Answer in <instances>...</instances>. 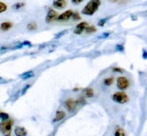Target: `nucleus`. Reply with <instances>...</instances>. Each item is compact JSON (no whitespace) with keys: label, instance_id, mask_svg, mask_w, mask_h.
I'll use <instances>...</instances> for the list:
<instances>
[{"label":"nucleus","instance_id":"obj_8","mask_svg":"<svg viewBox=\"0 0 147 136\" xmlns=\"http://www.w3.org/2000/svg\"><path fill=\"white\" fill-rule=\"evenodd\" d=\"M74 11L72 10H67L64 11L61 15H59L57 17V21H67L70 18H72Z\"/></svg>","mask_w":147,"mask_h":136},{"label":"nucleus","instance_id":"obj_17","mask_svg":"<svg viewBox=\"0 0 147 136\" xmlns=\"http://www.w3.org/2000/svg\"><path fill=\"white\" fill-rule=\"evenodd\" d=\"M114 81H115V78L114 77H109V78H105L103 81V83L106 86H110L112 84L114 83Z\"/></svg>","mask_w":147,"mask_h":136},{"label":"nucleus","instance_id":"obj_14","mask_svg":"<svg viewBox=\"0 0 147 136\" xmlns=\"http://www.w3.org/2000/svg\"><path fill=\"white\" fill-rule=\"evenodd\" d=\"M34 76V73L33 71H27V72H25V73L21 74V78L23 80H27V79L33 78Z\"/></svg>","mask_w":147,"mask_h":136},{"label":"nucleus","instance_id":"obj_27","mask_svg":"<svg viewBox=\"0 0 147 136\" xmlns=\"http://www.w3.org/2000/svg\"><path fill=\"white\" fill-rule=\"evenodd\" d=\"M116 50H118V51H119V52H123V47L122 46V45H117L116 46Z\"/></svg>","mask_w":147,"mask_h":136},{"label":"nucleus","instance_id":"obj_13","mask_svg":"<svg viewBox=\"0 0 147 136\" xmlns=\"http://www.w3.org/2000/svg\"><path fill=\"white\" fill-rule=\"evenodd\" d=\"M12 27V24L11 22L8 21H6V22H3L0 25V29L3 30V31H7L9 30Z\"/></svg>","mask_w":147,"mask_h":136},{"label":"nucleus","instance_id":"obj_31","mask_svg":"<svg viewBox=\"0 0 147 136\" xmlns=\"http://www.w3.org/2000/svg\"><path fill=\"white\" fill-rule=\"evenodd\" d=\"M109 35H110V33H104V34H102V35H101V37H102L103 38H105L108 37Z\"/></svg>","mask_w":147,"mask_h":136},{"label":"nucleus","instance_id":"obj_3","mask_svg":"<svg viewBox=\"0 0 147 136\" xmlns=\"http://www.w3.org/2000/svg\"><path fill=\"white\" fill-rule=\"evenodd\" d=\"M112 99L117 104L123 105L128 101V96L124 91H118L113 94Z\"/></svg>","mask_w":147,"mask_h":136},{"label":"nucleus","instance_id":"obj_23","mask_svg":"<svg viewBox=\"0 0 147 136\" xmlns=\"http://www.w3.org/2000/svg\"><path fill=\"white\" fill-rule=\"evenodd\" d=\"M76 101V104H77V105H84V103H85V100H84V97H80V98H79L77 100H75Z\"/></svg>","mask_w":147,"mask_h":136},{"label":"nucleus","instance_id":"obj_9","mask_svg":"<svg viewBox=\"0 0 147 136\" xmlns=\"http://www.w3.org/2000/svg\"><path fill=\"white\" fill-rule=\"evenodd\" d=\"M67 5L66 0H53V6L57 9H63Z\"/></svg>","mask_w":147,"mask_h":136},{"label":"nucleus","instance_id":"obj_30","mask_svg":"<svg viewBox=\"0 0 147 136\" xmlns=\"http://www.w3.org/2000/svg\"><path fill=\"white\" fill-rule=\"evenodd\" d=\"M112 3H117V2H126L127 0H109Z\"/></svg>","mask_w":147,"mask_h":136},{"label":"nucleus","instance_id":"obj_25","mask_svg":"<svg viewBox=\"0 0 147 136\" xmlns=\"http://www.w3.org/2000/svg\"><path fill=\"white\" fill-rule=\"evenodd\" d=\"M113 71L115 72V73H123V70L121 68H119V67H115V68H113Z\"/></svg>","mask_w":147,"mask_h":136},{"label":"nucleus","instance_id":"obj_22","mask_svg":"<svg viewBox=\"0 0 147 136\" xmlns=\"http://www.w3.org/2000/svg\"><path fill=\"white\" fill-rule=\"evenodd\" d=\"M72 18H73V20H74V21H79V20L81 19V16L79 15V12H74Z\"/></svg>","mask_w":147,"mask_h":136},{"label":"nucleus","instance_id":"obj_29","mask_svg":"<svg viewBox=\"0 0 147 136\" xmlns=\"http://www.w3.org/2000/svg\"><path fill=\"white\" fill-rule=\"evenodd\" d=\"M142 57L144 58V59H146L147 58V52L146 50H144L143 51V53H142Z\"/></svg>","mask_w":147,"mask_h":136},{"label":"nucleus","instance_id":"obj_4","mask_svg":"<svg viewBox=\"0 0 147 136\" xmlns=\"http://www.w3.org/2000/svg\"><path fill=\"white\" fill-rule=\"evenodd\" d=\"M130 82L126 77H119L117 78V87L121 90H124L128 88Z\"/></svg>","mask_w":147,"mask_h":136},{"label":"nucleus","instance_id":"obj_26","mask_svg":"<svg viewBox=\"0 0 147 136\" xmlns=\"http://www.w3.org/2000/svg\"><path fill=\"white\" fill-rule=\"evenodd\" d=\"M84 1V0H71V2H72L73 4H79V3H83Z\"/></svg>","mask_w":147,"mask_h":136},{"label":"nucleus","instance_id":"obj_18","mask_svg":"<svg viewBox=\"0 0 147 136\" xmlns=\"http://www.w3.org/2000/svg\"><path fill=\"white\" fill-rule=\"evenodd\" d=\"M85 32L87 33H93L95 32H96V28L93 25H88L85 29Z\"/></svg>","mask_w":147,"mask_h":136},{"label":"nucleus","instance_id":"obj_15","mask_svg":"<svg viewBox=\"0 0 147 136\" xmlns=\"http://www.w3.org/2000/svg\"><path fill=\"white\" fill-rule=\"evenodd\" d=\"M37 28H38V25H37V23L35 21H31L27 25V29L30 31H35Z\"/></svg>","mask_w":147,"mask_h":136},{"label":"nucleus","instance_id":"obj_16","mask_svg":"<svg viewBox=\"0 0 147 136\" xmlns=\"http://www.w3.org/2000/svg\"><path fill=\"white\" fill-rule=\"evenodd\" d=\"M115 136H126L125 131L121 127H116L115 131Z\"/></svg>","mask_w":147,"mask_h":136},{"label":"nucleus","instance_id":"obj_5","mask_svg":"<svg viewBox=\"0 0 147 136\" xmlns=\"http://www.w3.org/2000/svg\"><path fill=\"white\" fill-rule=\"evenodd\" d=\"M57 12L55 10H53V9H50L47 11V16H46V18H45V21L47 24H51V23H53L55 21H57Z\"/></svg>","mask_w":147,"mask_h":136},{"label":"nucleus","instance_id":"obj_19","mask_svg":"<svg viewBox=\"0 0 147 136\" xmlns=\"http://www.w3.org/2000/svg\"><path fill=\"white\" fill-rule=\"evenodd\" d=\"M0 119H2L3 121H6L9 119V115L4 113V112H0Z\"/></svg>","mask_w":147,"mask_h":136},{"label":"nucleus","instance_id":"obj_10","mask_svg":"<svg viewBox=\"0 0 147 136\" xmlns=\"http://www.w3.org/2000/svg\"><path fill=\"white\" fill-rule=\"evenodd\" d=\"M14 134L16 136H26L27 131L24 127L16 126V128L14 129Z\"/></svg>","mask_w":147,"mask_h":136},{"label":"nucleus","instance_id":"obj_12","mask_svg":"<svg viewBox=\"0 0 147 136\" xmlns=\"http://www.w3.org/2000/svg\"><path fill=\"white\" fill-rule=\"evenodd\" d=\"M65 113L64 111H61V110H59L56 113V115H55V117H54V120L53 121H61L62 119L65 118Z\"/></svg>","mask_w":147,"mask_h":136},{"label":"nucleus","instance_id":"obj_28","mask_svg":"<svg viewBox=\"0 0 147 136\" xmlns=\"http://www.w3.org/2000/svg\"><path fill=\"white\" fill-rule=\"evenodd\" d=\"M30 87V85H29V84L26 85V86L23 88V90H22V94H24V93H25V92H26V91L27 90L29 89Z\"/></svg>","mask_w":147,"mask_h":136},{"label":"nucleus","instance_id":"obj_2","mask_svg":"<svg viewBox=\"0 0 147 136\" xmlns=\"http://www.w3.org/2000/svg\"><path fill=\"white\" fill-rule=\"evenodd\" d=\"M12 126H13L12 120L8 119L6 121H2V122L0 123V131L3 135V136H11Z\"/></svg>","mask_w":147,"mask_h":136},{"label":"nucleus","instance_id":"obj_6","mask_svg":"<svg viewBox=\"0 0 147 136\" xmlns=\"http://www.w3.org/2000/svg\"><path fill=\"white\" fill-rule=\"evenodd\" d=\"M64 105H65V108L68 111H69V112H74V110L76 109V108H77L76 101L74 99H70V98H69V99H67L65 101Z\"/></svg>","mask_w":147,"mask_h":136},{"label":"nucleus","instance_id":"obj_11","mask_svg":"<svg viewBox=\"0 0 147 136\" xmlns=\"http://www.w3.org/2000/svg\"><path fill=\"white\" fill-rule=\"evenodd\" d=\"M83 95L85 98H92L94 96V90L91 87H86L83 90Z\"/></svg>","mask_w":147,"mask_h":136},{"label":"nucleus","instance_id":"obj_1","mask_svg":"<svg viewBox=\"0 0 147 136\" xmlns=\"http://www.w3.org/2000/svg\"><path fill=\"white\" fill-rule=\"evenodd\" d=\"M100 6V0H90L85 5L82 13L85 16H92L97 11Z\"/></svg>","mask_w":147,"mask_h":136},{"label":"nucleus","instance_id":"obj_24","mask_svg":"<svg viewBox=\"0 0 147 136\" xmlns=\"http://www.w3.org/2000/svg\"><path fill=\"white\" fill-rule=\"evenodd\" d=\"M106 21H107V19L105 18V19H101V20H100L99 21V22H98V25L100 27L104 26L105 24V22H106Z\"/></svg>","mask_w":147,"mask_h":136},{"label":"nucleus","instance_id":"obj_20","mask_svg":"<svg viewBox=\"0 0 147 136\" xmlns=\"http://www.w3.org/2000/svg\"><path fill=\"white\" fill-rule=\"evenodd\" d=\"M24 6H25V3H15V4L13 5L12 7H13L15 10H20L21 8L24 7Z\"/></svg>","mask_w":147,"mask_h":136},{"label":"nucleus","instance_id":"obj_7","mask_svg":"<svg viewBox=\"0 0 147 136\" xmlns=\"http://www.w3.org/2000/svg\"><path fill=\"white\" fill-rule=\"evenodd\" d=\"M88 26V22H86V21H82V22H80L79 23L76 27H75V29H74V33H75V34H82L84 31H85V29L87 28V27Z\"/></svg>","mask_w":147,"mask_h":136},{"label":"nucleus","instance_id":"obj_21","mask_svg":"<svg viewBox=\"0 0 147 136\" xmlns=\"http://www.w3.org/2000/svg\"><path fill=\"white\" fill-rule=\"evenodd\" d=\"M7 9V6L6 3H3V2H0V13H3Z\"/></svg>","mask_w":147,"mask_h":136}]
</instances>
